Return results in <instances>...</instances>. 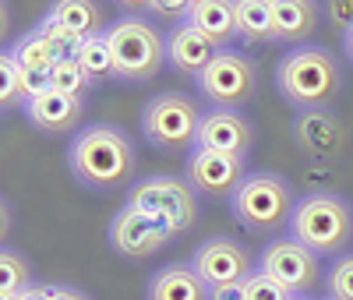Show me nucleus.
I'll use <instances>...</instances> for the list:
<instances>
[{
  "label": "nucleus",
  "instance_id": "1",
  "mask_svg": "<svg viewBox=\"0 0 353 300\" xmlns=\"http://www.w3.org/2000/svg\"><path fill=\"white\" fill-rule=\"evenodd\" d=\"M68 166L85 188L113 191L128 184V177L134 173V145L124 131L96 124L88 131H78V138L68 148Z\"/></svg>",
  "mask_w": 353,
  "mask_h": 300
},
{
  "label": "nucleus",
  "instance_id": "2",
  "mask_svg": "<svg viewBox=\"0 0 353 300\" xmlns=\"http://www.w3.org/2000/svg\"><path fill=\"white\" fill-rule=\"evenodd\" d=\"M339 85H343V68L321 46L290 50L276 68L279 96L290 106H297L301 113L304 110H329V103L339 96Z\"/></svg>",
  "mask_w": 353,
  "mask_h": 300
},
{
  "label": "nucleus",
  "instance_id": "3",
  "mask_svg": "<svg viewBox=\"0 0 353 300\" xmlns=\"http://www.w3.org/2000/svg\"><path fill=\"white\" fill-rule=\"evenodd\" d=\"M290 237L314 254H336L353 240V208L329 191H311L297 201L290 219Z\"/></svg>",
  "mask_w": 353,
  "mask_h": 300
},
{
  "label": "nucleus",
  "instance_id": "4",
  "mask_svg": "<svg viewBox=\"0 0 353 300\" xmlns=\"http://www.w3.org/2000/svg\"><path fill=\"white\" fill-rule=\"evenodd\" d=\"M233 201V216L241 219V226H248L251 233H276L283 226H290L293 208H297V194L293 184L279 173H248L244 184L237 188Z\"/></svg>",
  "mask_w": 353,
  "mask_h": 300
},
{
  "label": "nucleus",
  "instance_id": "5",
  "mask_svg": "<svg viewBox=\"0 0 353 300\" xmlns=\"http://www.w3.org/2000/svg\"><path fill=\"white\" fill-rule=\"evenodd\" d=\"M106 43L117 64V78H128V81L156 78L166 60V39L145 18H117L106 28Z\"/></svg>",
  "mask_w": 353,
  "mask_h": 300
},
{
  "label": "nucleus",
  "instance_id": "6",
  "mask_svg": "<svg viewBox=\"0 0 353 300\" xmlns=\"http://www.w3.org/2000/svg\"><path fill=\"white\" fill-rule=\"evenodd\" d=\"M201 117L205 113L198 110L194 99H188L181 92H163V96L145 103L141 131L156 148H163V152H184L188 145L198 141Z\"/></svg>",
  "mask_w": 353,
  "mask_h": 300
},
{
  "label": "nucleus",
  "instance_id": "7",
  "mask_svg": "<svg viewBox=\"0 0 353 300\" xmlns=\"http://www.w3.org/2000/svg\"><path fill=\"white\" fill-rule=\"evenodd\" d=\"M198 88L205 99L216 103V110H241L258 88V68L241 50H219V57L198 78Z\"/></svg>",
  "mask_w": 353,
  "mask_h": 300
},
{
  "label": "nucleus",
  "instance_id": "8",
  "mask_svg": "<svg viewBox=\"0 0 353 300\" xmlns=\"http://www.w3.org/2000/svg\"><path fill=\"white\" fill-rule=\"evenodd\" d=\"M128 205L138 208V212H152L170 219V226L176 233H184L194 226L198 219V201H194V188L188 180H176V177H149V180H138L128 194Z\"/></svg>",
  "mask_w": 353,
  "mask_h": 300
},
{
  "label": "nucleus",
  "instance_id": "9",
  "mask_svg": "<svg viewBox=\"0 0 353 300\" xmlns=\"http://www.w3.org/2000/svg\"><path fill=\"white\" fill-rule=\"evenodd\" d=\"M258 265H261L258 272L272 276L293 297H304L321 283V254H314L311 248H304L301 240H293V237H279L272 244H265Z\"/></svg>",
  "mask_w": 353,
  "mask_h": 300
},
{
  "label": "nucleus",
  "instance_id": "10",
  "mask_svg": "<svg viewBox=\"0 0 353 300\" xmlns=\"http://www.w3.org/2000/svg\"><path fill=\"white\" fill-rule=\"evenodd\" d=\"M173 233L176 230L170 226V219L152 216V212H138V208L124 205L110 223V244L124 258H152L159 248L170 244Z\"/></svg>",
  "mask_w": 353,
  "mask_h": 300
},
{
  "label": "nucleus",
  "instance_id": "11",
  "mask_svg": "<svg viewBox=\"0 0 353 300\" xmlns=\"http://www.w3.org/2000/svg\"><path fill=\"white\" fill-rule=\"evenodd\" d=\"M191 268L212 290L216 286H233V283H248L254 276L251 254L244 251V244H237V240H230V237H216V240L198 244V251L191 258Z\"/></svg>",
  "mask_w": 353,
  "mask_h": 300
},
{
  "label": "nucleus",
  "instance_id": "12",
  "mask_svg": "<svg viewBox=\"0 0 353 300\" xmlns=\"http://www.w3.org/2000/svg\"><path fill=\"white\" fill-rule=\"evenodd\" d=\"M248 159L244 156H226V152H209V148H194L188 159V184L201 194L212 198H233L244 184Z\"/></svg>",
  "mask_w": 353,
  "mask_h": 300
},
{
  "label": "nucleus",
  "instance_id": "13",
  "mask_svg": "<svg viewBox=\"0 0 353 300\" xmlns=\"http://www.w3.org/2000/svg\"><path fill=\"white\" fill-rule=\"evenodd\" d=\"M251 145H254V128L241 110H212L201 117L194 148H209V152H226V156L248 159Z\"/></svg>",
  "mask_w": 353,
  "mask_h": 300
},
{
  "label": "nucleus",
  "instance_id": "14",
  "mask_svg": "<svg viewBox=\"0 0 353 300\" xmlns=\"http://www.w3.org/2000/svg\"><path fill=\"white\" fill-rule=\"evenodd\" d=\"M293 138L311 163H332L346 145V131L332 110H304L293 124Z\"/></svg>",
  "mask_w": 353,
  "mask_h": 300
},
{
  "label": "nucleus",
  "instance_id": "15",
  "mask_svg": "<svg viewBox=\"0 0 353 300\" xmlns=\"http://www.w3.org/2000/svg\"><path fill=\"white\" fill-rule=\"evenodd\" d=\"M216 57H219V46L209 36H201L191 21H181L166 32V60L181 74H191L194 81L205 74V68H209Z\"/></svg>",
  "mask_w": 353,
  "mask_h": 300
},
{
  "label": "nucleus",
  "instance_id": "16",
  "mask_svg": "<svg viewBox=\"0 0 353 300\" xmlns=\"http://www.w3.org/2000/svg\"><path fill=\"white\" fill-rule=\"evenodd\" d=\"M81 113H85V103L78 96H64V92H50L46 96H36L25 103V117L43 131V134H68L81 124Z\"/></svg>",
  "mask_w": 353,
  "mask_h": 300
},
{
  "label": "nucleus",
  "instance_id": "17",
  "mask_svg": "<svg viewBox=\"0 0 353 300\" xmlns=\"http://www.w3.org/2000/svg\"><path fill=\"white\" fill-rule=\"evenodd\" d=\"M188 21L198 28L201 36H209L219 50H226L230 43H237V11L230 0H191Z\"/></svg>",
  "mask_w": 353,
  "mask_h": 300
},
{
  "label": "nucleus",
  "instance_id": "18",
  "mask_svg": "<svg viewBox=\"0 0 353 300\" xmlns=\"http://www.w3.org/2000/svg\"><path fill=\"white\" fill-rule=\"evenodd\" d=\"M149 300H212V286L191 265H166L149 283Z\"/></svg>",
  "mask_w": 353,
  "mask_h": 300
},
{
  "label": "nucleus",
  "instance_id": "19",
  "mask_svg": "<svg viewBox=\"0 0 353 300\" xmlns=\"http://www.w3.org/2000/svg\"><path fill=\"white\" fill-rule=\"evenodd\" d=\"M276 39L286 46H301L318 28V4L311 0H272Z\"/></svg>",
  "mask_w": 353,
  "mask_h": 300
},
{
  "label": "nucleus",
  "instance_id": "20",
  "mask_svg": "<svg viewBox=\"0 0 353 300\" xmlns=\"http://www.w3.org/2000/svg\"><path fill=\"white\" fill-rule=\"evenodd\" d=\"M237 11V36L248 46H269L276 39V18H272V0H233Z\"/></svg>",
  "mask_w": 353,
  "mask_h": 300
},
{
  "label": "nucleus",
  "instance_id": "21",
  "mask_svg": "<svg viewBox=\"0 0 353 300\" xmlns=\"http://www.w3.org/2000/svg\"><path fill=\"white\" fill-rule=\"evenodd\" d=\"M46 18L61 21L64 28H71L74 36L81 39H96V36H106V18L96 4H88V0H57V4L46 11Z\"/></svg>",
  "mask_w": 353,
  "mask_h": 300
},
{
  "label": "nucleus",
  "instance_id": "22",
  "mask_svg": "<svg viewBox=\"0 0 353 300\" xmlns=\"http://www.w3.org/2000/svg\"><path fill=\"white\" fill-rule=\"evenodd\" d=\"M11 53H14V60L21 64V71H53V64L61 57H57V50L39 36V32H28V36H21L14 46H11Z\"/></svg>",
  "mask_w": 353,
  "mask_h": 300
},
{
  "label": "nucleus",
  "instance_id": "23",
  "mask_svg": "<svg viewBox=\"0 0 353 300\" xmlns=\"http://www.w3.org/2000/svg\"><path fill=\"white\" fill-rule=\"evenodd\" d=\"M78 64L85 68V74L92 78V81L117 78V64H113V53H110V43H106V36L85 39V43H81V50H78Z\"/></svg>",
  "mask_w": 353,
  "mask_h": 300
},
{
  "label": "nucleus",
  "instance_id": "24",
  "mask_svg": "<svg viewBox=\"0 0 353 300\" xmlns=\"http://www.w3.org/2000/svg\"><path fill=\"white\" fill-rule=\"evenodd\" d=\"M32 286V265H28L14 248L0 251V297H18Z\"/></svg>",
  "mask_w": 353,
  "mask_h": 300
},
{
  "label": "nucleus",
  "instance_id": "25",
  "mask_svg": "<svg viewBox=\"0 0 353 300\" xmlns=\"http://www.w3.org/2000/svg\"><path fill=\"white\" fill-rule=\"evenodd\" d=\"M50 85H53V92H64V96H85V88L92 85V78L85 74V68L78 64V57H64V60H57L53 71H50Z\"/></svg>",
  "mask_w": 353,
  "mask_h": 300
},
{
  "label": "nucleus",
  "instance_id": "26",
  "mask_svg": "<svg viewBox=\"0 0 353 300\" xmlns=\"http://www.w3.org/2000/svg\"><path fill=\"white\" fill-rule=\"evenodd\" d=\"M0 103L4 106H21L25 110V71L14 60L11 50L0 53Z\"/></svg>",
  "mask_w": 353,
  "mask_h": 300
},
{
  "label": "nucleus",
  "instance_id": "27",
  "mask_svg": "<svg viewBox=\"0 0 353 300\" xmlns=\"http://www.w3.org/2000/svg\"><path fill=\"white\" fill-rule=\"evenodd\" d=\"M36 32L57 50V57H61V60H64V57H78V50H81V43H85L81 36H74L71 28H64L61 21H53V18H43V21L36 25Z\"/></svg>",
  "mask_w": 353,
  "mask_h": 300
},
{
  "label": "nucleus",
  "instance_id": "28",
  "mask_svg": "<svg viewBox=\"0 0 353 300\" xmlns=\"http://www.w3.org/2000/svg\"><path fill=\"white\" fill-rule=\"evenodd\" d=\"M329 300H353V254H343L332 268H329Z\"/></svg>",
  "mask_w": 353,
  "mask_h": 300
},
{
  "label": "nucleus",
  "instance_id": "29",
  "mask_svg": "<svg viewBox=\"0 0 353 300\" xmlns=\"http://www.w3.org/2000/svg\"><path fill=\"white\" fill-rule=\"evenodd\" d=\"M244 300H293V293H290L286 286H279L272 276L254 272V276L244 283Z\"/></svg>",
  "mask_w": 353,
  "mask_h": 300
},
{
  "label": "nucleus",
  "instance_id": "30",
  "mask_svg": "<svg viewBox=\"0 0 353 300\" xmlns=\"http://www.w3.org/2000/svg\"><path fill=\"white\" fill-rule=\"evenodd\" d=\"M149 11H152V14H159V18H170V21L181 25V18L188 21L191 0H156V4H149Z\"/></svg>",
  "mask_w": 353,
  "mask_h": 300
},
{
  "label": "nucleus",
  "instance_id": "31",
  "mask_svg": "<svg viewBox=\"0 0 353 300\" xmlns=\"http://www.w3.org/2000/svg\"><path fill=\"white\" fill-rule=\"evenodd\" d=\"M325 14L336 28H343V36L353 28V0H332V4H325Z\"/></svg>",
  "mask_w": 353,
  "mask_h": 300
},
{
  "label": "nucleus",
  "instance_id": "32",
  "mask_svg": "<svg viewBox=\"0 0 353 300\" xmlns=\"http://www.w3.org/2000/svg\"><path fill=\"white\" fill-rule=\"evenodd\" d=\"M50 74L46 71H25V99H36V96H46L50 92Z\"/></svg>",
  "mask_w": 353,
  "mask_h": 300
},
{
  "label": "nucleus",
  "instance_id": "33",
  "mask_svg": "<svg viewBox=\"0 0 353 300\" xmlns=\"http://www.w3.org/2000/svg\"><path fill=\"white\" fill-rule=\"evenodd\" d=\"M212 300H244V283H233V286H216Z\"/></svg>",
  "mask_w": 353,
  "mask_h": 300
},
{
  "label": "nucleus",
  "instance_id": "34",
  "mask_svg": "<svg viewBox=\"0 0 353 300\" xmlns=\"http://www.w3.org/2000/svg\"><path fill=\"white\" fill-rule=\"evenodd\" d=\"M50 300H92V297L81 293V290H71V286H53L50 290Z\"/></svg>",
  "mask_w": 353,
  "mask_h": 300
},
{
  "label": "nucleus",
  "instance_id": "35",
  "mask_svg": "<svg viewBox=\"0 0 353 300\" xmlns=\"http://www.w3.org/2000/svg\"><path fill=\"white\" fill-rule=\"evenodd\" d=\"M50 290H53V286H28V290H21L14 300H50Z\"/></svg>",
  "mask_w": 353,
  "mask_h": 300
},
{
  "label": "nucleus",
  "instance_id": "36",
  "mask_svg": "<svg viewBox=\"0 0 353 300\" xmlns=\"http://www.w3.org/2000/svg\"><path fill=\"white\" fill-rule=\"evenodd\" d=\"M343 39H346V53H350V57H353V28H350V32H346V36H343Z\"/></svg>",
  "mask_w": 353,
  "mask_h": 300
},
{
  "label": "nucleus",
  "instance_id": "37",
  "mask_svg": "<svg viewBox=\"0 0 353 300\" xmlns=\"http://www.w3.org/2000/svg\"><path fill=\"white\" fill-rule=\"evenodd\" d=\"M0 300H14V297H0Z\"/></svg>",
  "mask_w": 353,
  "mask_h": 300
},
{
  "label": "nucleus",
  "instance_id": "38",
  "mask_svg": "<svg viewBox=\"0 0 353 300\" xmlns=\"http://www.w3.org/2000/svg\"><path fill=\"white\" fill-rule=\"evenodd\" d=\"M293 300H304V297H293Z\"/></svg>",
  "mask_w": 353,
  "mask_h": 300
}]
</instances>
